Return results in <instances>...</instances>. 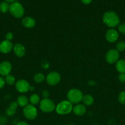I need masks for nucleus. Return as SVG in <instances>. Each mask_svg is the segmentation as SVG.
<instances>
[{
    "mask_svg": "<svg viewBox=\"0 0 125 125\" xmlns=\"http://www.w3.org/2000/svg\"><path fill=\"white\" fill-rule=\"evenodd\" d=\"M103 23L110 28L118 26L120 24V18L118 15L113 11H108L105 12L102 16Z\"/></svg>",
    "mask_w": 125,
    "mask_h": 125,
    "instance_id": "1",
    "label": "nucleus"
},
{
    "mask_svg": "<svg viewBox=\"0 0 125 125\" xmlns=\"http://www.w3.org/2000/svg\"><path fill=\"white\" fill-rule=\"evenodd\" d=\"M72 104L68 100H63L59 103L55 107V111L59 115H67L72 111Z\"/></svg>",
    "mask_w": 125,
    "mask_h": 125,
    "instance_id": "2",
    "label": "nucleus"
},
{
    "mask_svg": "<svg viewBox=\"0 0 125 125\" xmlns=\"http://www.w3.org/2000/svg\"><path fill=\"white\" fill-rule=\"evenodd\" d=\"M83 97V93L81 90L77 89H71L69 90L67 94V100L71 102L72 104H77L80 103L82 101Z\"/></svg>",
    "mask_w": 125,
    "mask_h": 125,
    "instance_id": "3",
    "label": "nucleus"
},
{
    "mask_svg": "<svg viewBox=\"0 0 125 125\" xmlns=\"http://www.w3.org/2000/svg\"><path fill=\"white\" fill-rule=\"evenodd\" d=\"M9 12L12 16L17 18H21L25 14V10L20 2H12L9 6Z\"/></svg>",
    "mask_w": 125,
    "mask_h": 125,
    "instance_id": "4",
    "label": "nucleus"
},
{
    "mask_svg": "<svg viewBox=\"0 0 125 125\" xmlns=\"http://www.w3.org/2000/svg\"><path fill=\"white\" fill-rule=\"evenodd\" d=\"M55 103L49 98H43L39 103V108L44 113H50L55 110Z\"/></svg>",
    "mask_w": 125,
    "mask_h": 125,
    "instance_id": "5",
    "label": "nucleus"
},
{
    "mask_svg": "<svg viewBox=\"0 0 125 125\" xmlns=\"http://www.w3.org/2000/svg\"><path fill=\"white\" fill-rule=\"evenodd\" d=\"M23 114L26 119L29 120H33L38 117V111L34 105L28 104L27 106L23 107Z\"/></svg>",
    "mask_w": 125,
    "mask_h": 125,
    "instance_id": "6",
    "label": "nucleus"
},
{
    "mask_svg": "<svg viewBox=\"0 0 125 125\" xmlns=\"http://www.w3.org/2000/svg\"><path fill=\"white\" fill-rule=\"evenodd\" d=\"M61 75L57 72H51L45 77L47 84L51 86H55L58 84L61 81Z\"/></svg>",
    "mask_w": 125,
    "mask_h": 125,
    "instance_id": "7",
    "label": "nucleus"
},
{
    "mask_svg": "<svg viewBox=\"0 0 125 125\" xmlns=\"http://www.w3.org/2000/svg\"><path fill=\"white\" fill-rule=\"evenodd\" d=\"M120 58V53L116 49L109 50L106 52L105 56V59L109 64L115 63Z\"/></svg>",
    "mask_w": 125,
    "mask_h": 125,
    "instance_id": "8",
    "label": "nucleus"
},
{
    "mask_svg": "<svg viewBox=\"0 0 125 125\" xmlns=\"http://www.w3.org/2000/svg\"><path fill=\"white\" fill-rule=\"evenodd\" d=\"M30 84L25 79H19L15 83V88L18 92L25 94L29 91Z\"/></svg>",
    "mask_w": 125,
    "mask_h": 125,
    "instance_id": "9",
    "label": "nucleus"
},
{
    "mask_svg": "<svg viewBox=\"0 0 125 125\" xmlns=\"http://www.w3.org/2000/svg\"><path fill=\"white\" fill-rule=\"evenodd\" d=\"M105 39L109 43H115L119 37V34L117 31L113 28L108 29L105 33Z\"/></svg>",
    "mask_w": 125,
    "mask_h": 125,
    "instance_id": "10",
    "label": "nucleus"
},
{
    "mask_svg": "<svg viewBox=\"0 0 125 125\" xmlns=\"http://www.w3.org/2000/svg\"><path fill=\"white\" fill-rule=\"evenodd\" d=\"M12 68V64L9 61H3L0 63V75L6 77L10 74Z\"/></svg>",
    "mask_w": 125,
    "mask_h": 125,
    "instance_id": "11",
    "label": "nucleus"
},
{
    "mask_svg": "<svg viewBox=\"0 0 125 125\" xmlns=\"http://www.w3.org/2000/svg\"><path fill=\"white\" fill-rule=\"evenodd\" d=\"M13 45L12 42L4 40L0 43V52L3 54H7L13 50Z\"/></svg>",
    "mask_w": 125,
    "mask_h": 125,
    "instance_id": "12",
    "label": "nucleus"
},
{
    "mask_svg": "<svg viewBox=\"0 0 125 125\" xmlns=\"http://www.w3.org/2000/svg\"><path fill=\"white\" fill-rule=\"evenodd\" d=\"M13 50L15 55L18 57H23L26 54L25 47L20 43H16L15 45H13Z\"/></svg>",
    "mask_w": 125,
    "mask_h": 125,
    "instance_id": "13",
    "label": "nucleus"
},
{
    "mask_svg": "<svg viewBox=\"0 0 125 125\" xmlns=\"http://www.w3.org/2000/svg\"><path fill=\"white\" fill-rule=\"evenodd\" d=\"M72 112L75 115L82 116L87 112V107L84 104H77L75 106H74L72 109Z\"/></svg>",
    "mask_w": 125,
    "mask_h": 125,
    "instance_id": "14",
    "label": "nucleus"
},
{
    "mask_svg": "<svg viewBox=\"0 0 125 125\" xmlns=\"http://www.w3.org/2000/svg\"><path fill=\"white\" fill-rule=\"evenodd\" d=\"M22 24L23 27L27 29H31L36 25V21L31 17H26L22 19Z\"/></svg>",
    "mask_w": 125,
    "mask_h": 125,
    "instance_id": "15",
    "label": "nucleus"
},
{
    "mask_svg": "<svg viewBox=\"0 0 125 125\" xmlns=\"http://www.w3.org/2000/svg\"><path fill=\"white\" fill-rule=\"evenodd\" d=\"M115 68L120 73H125V60L119 59L115 63Z\"/></svg>",
    "mask_w": 125,
    "mask_h": 125,
    "instance_id": "16",
    "label": "nucleus"
},
{
    "mask_svg": "<svg viewBox=\"0 0 125 125\" xmlns=\"http://www.w3.org/2000/svg\"><path fill=\"white\" fill-rule=\"evenodd\" d=\"M17 103H18V106L21 107H25L28 104L29 100L25 95H20L17 98Z\"/></svg>",
    "mask_w": 125,
    "mask_h": 125,
    "instance_id": "17",
    "label": "nucleus"
},
{
    "mask_svg": "<svg viewBox=\"0 0 125 125\" xmlns=\"http://www.w3.org/2000/svg\"><path fill=\"white\" fill-rule=\"evenodd\" d=\"M82 102L85 106H89L94 103V98L90 95H83V99H82Z\"/></svg>",
    "mask_w": 125,
    "mask_h": 125,
    "instance_id": "18",
    "label": "nucleus"
},
{
    "mask_svg": "<svg viewBox=\"0 0 125 125\" xmlns=\"http://www.w3.org/2000/svg\"><path fill=\"white\" fill-rule=\"evenodd\" d=\"M40 101V96L36 94H32L30 96L29 99V102L31 104H33L34 106L38 104H39Z\"/></svg>",
    "mask_w": 125,
    "mask_h": 125,
    "instance_id": "19",
    "label": "nucleus"
},
{
    "mask_svg": "<svg viewBox=\"0 0 125 125\" xmlns=\"http://www.w3.org/2000/svg\"><path fill=\"white\" fill-rule=\"evenodd\" d=\"M34 82L38 84H40L43 83L44 80H45V76L41 73H38L34 76L33 78Z\"/></svg>",
    "mask_w": 125,
    "mask_h": 125,
    "instance_id": "20",
    "label": "nucleus"
},
{
    "mask_svg": "<svg viewBox=\"0 0 125 125\" xmlns=\"http://www.w3.org/2000/svg\"><path fill=\"white\" fill-rule=\"evenodd\" d=\"M5 82H6V84H7V85H12L14 84H15V78L12 74H9V75L6 76L4 78Z\"/></svg>",
    "mask_w": 125,
    "mask_h": 125,
    "instance_id": "21",
    "label": "nucleus"
},
{
    "mask_svg": "<svg viewBox=\"0 0 125 125\" xmlns=\"http://www.w3.org/2000/svg\"><path fill=\"white\" fill-rule=\"evenodd\" d=\"M9 4L6 1H2L0 3V11L2 13H6L9 10Z\"/></svg>",
    "mask_w": 125,
    "mask_h": 125,
    "instance_id": "22",
    "label": "nucleus"
},
{
    "mask_svg": "<svg viewBox=\"0 0 125 125\" xmlns=\"http://www.w3.org/2000/svg\"><path fill=\"white\" fill-rule=\"evenodd\" d=\"M116 50L118 52L123 51L125 50V42L120 41L116 43Z\"/></svg>",
    "mask_w": 125,
    "mask_h": 125,
    "instance_id": "23",
    "label": "nucleus"
},
{
    "mask_svg": "<svg viewBox=\"0 0 125 125\" xmlns=\"http://www.w3.org/2000/svg\"><path fill=\"white\" fill-rule=\"evenodd\" d=\"M118 101L121 104H125V91H122L118 95Z\"/></svg>",
    "mask_w": 125,
    "mask_h": 125,
    "instance_id": "24",
    "label": "nucleus"
},
{
    "mask_svg": "<svg viewBox=\"0 0 125 125\" xmlns=\"http://www.w3.org/2000/svg\"><path fill=\"white\" fill-rule=\"evenodd\" d=\"M16 113V111L15 110H13L10 109L9 107H7L6 110V114L7 115V116H13Z\"/></svg>",
    "mask_w": 125,
    "mask_h": 125,
    "instance_id": "25",
    "label": "nucleus"
},
{
    "mask_svg": "<svg viewBox=\"0 0 125 125\" xmlns=\"http://www.w3.org/2000/svg\"><path fill=\"white\" fill-rule=\"evenodd\" d=\"M118 31L121 34H125V23H123L118 25Z\"/></svg>",
    "mask_w": 125,
    "mask_h": 125,
    "instance_id": "26",
    "label": "nucleus"
},
{
    "mask_svg": "<svg viewBox=\"0 0 125 125\" xmlns=\"http://www.w3.org/2000/svg\"><path fill=\"white\" fill-rule=\"evenodd\" d=\"M18 103H17V101H13V102L9 104V106L8 107H9L10 109H13V110H17V107H18Z\"/></svg>",
    "mask_w": 125,
    "mask_h": 125,
    "instance_id": "27",
    "label": "nucleus"
},
{
    "mask_svg": "<svg viewBox=\"0 0 125 125\" xmlns=\"http://www.w3.org/2000/svg\"><path fill=\"white\" fill-rule=\"evenodd\" d=\"M49 95H50V94L47 90H44L42 91V96L43 98H49Z\"/></svg>",
    "mask_w": 125,
    "mask_h": 125,
    "instance_id": "28",
    "label": "nucleus"
},
{
    "mask_svg": "<svg viewBox=\"0 0 125 125\" xmlns=\"http://www.w3.org/2000/svg\"><path fill=\"white\" fill-rule=\"evenodd\" d=\"M13 37V35L11 32H8L6 33V40H9V41H11Z\"/></svg>",
    "mask_w": 125,
    "mask_h": 125,
    "instance_id": "29",
    "label": "nucleus"
},
{
    "mask_svg": "<svg viewBox=\"0 0 125 125\" xmlns=\"http://www.w3.org/2000/svg\"><path fill=\"white\" fill-rule=\"evenodd\" d=\"M118 80L121 83H125V73H120L118 75Z\"/></svg>",
    "mask_w": 125,
    "mask_h": 125,
    "instance_id": "30",
    "label": "nucleus"
},
{
    "mask_svg": "<svg viewBox=\"0 0 125 125\" xmlns=\"http://www.w3.org/2000/svg\"><path fill=\"white\" fill-rule=\"evenodd\" d=\"M6 82H5L4 78H2V76H0V89H2L5 85Z\"/></svg>",
    "mask_w": 125,
    "mask_h": 125,
    "instance_id": "31",
    "label": "nucleus"
},
{
    "mask_svg": "<svg viewBox=\"0 0 125 125\" xmlns=\"http://www.w3.org/2000/svg\"><path fill=\"white\" fill-rule=\"evenodd\" d=\"M7 123V120L3 116H0V125H5Z\"/></svg>",
    "mask_w": 125,
    "mask_h": 125,
    "instance_id": "32",
    "label": "nucleus"
},
{
    "mask_svg": "<svg viewBox=\"0 0 125 125\" xmlns=\"http://www.w3.org/2000/svg\"><path fill=\"white\" fill-rule=\"evenodd\" d=\"M49 63L48 62H46V61H43L42 63V67H43V68L44 69H47L49 67Z\"/></svg>",
    "mask_w": 125,
    "mask_h": 125,
    "instance_id": "33",
    "label": "nucleus"
},
{
    "mask_svg": "<svg viewBox=\"0 0 125 125\" xmlns=\"http://www.w3.org/2000/svg\"><path fill=\"white\" fill-rule=\"evenodd\" d=\"M93 0H81V2L84 4H89L92 2Z\"/></svg>",
    "mask_w": 125,
    "mask_h": 125,
    "instance_id": "34",
    "label": "nucleus"
},
{
    "mask_svg": "<svg viewBox=\"0 0 125 125\" xmlns=\"http://www.w3.org/2000/svg\"><path fill=\"white\" fill-rule=\"evenodd\" d=\"M15 125H29L26 122H23V121H21V122H18Z\"/></svg>",
    "mask_w": 125,
    "mask_h": 125,
    "instance_id": "35",
    "label": "nucleus"
},
{
    "mask_svg": "<svg viewBox=\"0 0 125 125\" xmlns=\"http://www.w3.org/2000/svg\"><path fill=\"white\" fill-rule=\"evenodd\" d=\"M6 2H7V3H12V2H15L16 0H4Z\"/></svg>",
    "mask_w": 125,
    "mask_h": 125,
    "instance_id": "36",
    "label": "nucleus"
},
{
    "mask_svg": "<svg viewBox=\"0 0 125 125\" xmlns=\"http://www.w3.org/2000/svg\"><path fill=\"white\" fill-rule=\"evenodd\" d=\"M35 90V88L33 86H31L30 87V89H29V91H34Z\"/></svg>",
    "mask_w": 125,
    "mask_h": 125,
    "instance_id": "37",
    "label": "nucleus"
},
{
    "mask_svg": "<svg viewBox=\"0 0 125 125\" xmlns=\"http://www.w3.org/2000/svg\"><path fill=\"white\" fill-rule=\"evenodd\" d=\"M74 125V124H69V125Z\"/></svg>",
    "mask_w": 125,
    "mask_h": 125,
    "instance_id": "38",
    "label": "nucleus"
}]
</instances>
